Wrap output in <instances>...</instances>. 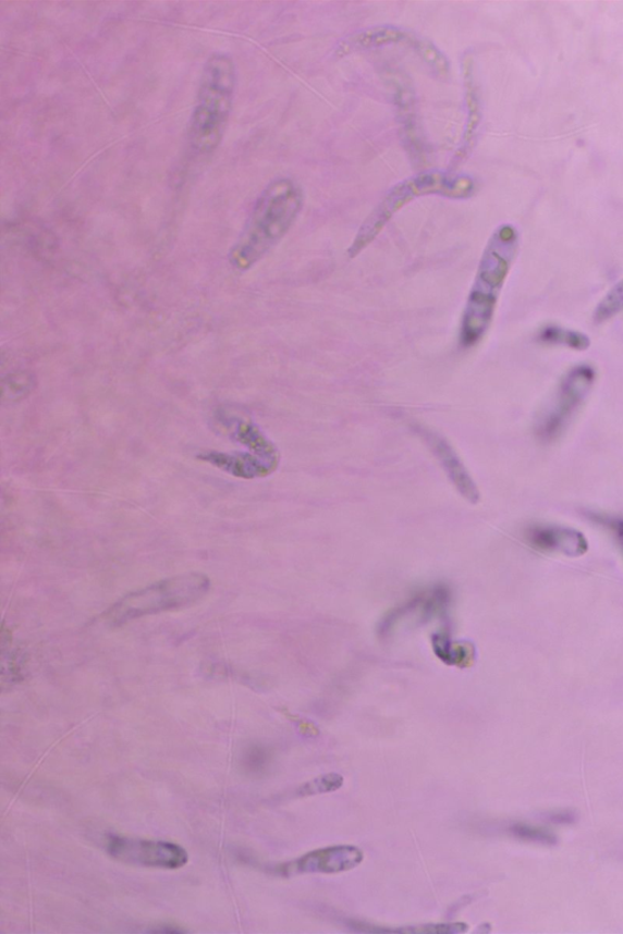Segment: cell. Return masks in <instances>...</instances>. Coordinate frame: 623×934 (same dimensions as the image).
<instances>
[{
	"label": "cell",
	"mask_w": 623,
	"mask_h": 934,
	"mask_svg": "<svg viewBox=\"0 0 623 934\" xmlns=\"http://www.w3.org/2000/svg\"><path fill=\"white\" fill-rule=\"evenodd\" d=\"M512 832L514 836L526 840H532V843L542 844L547 846H554L557 844V836L552 833L546 832V829L542 828H537L528 825H515L512 827Z\"/></svg>",
	"instance_id": "cell-21"
},
{
	"label": "cell",
	"mask_w": 623,
	"mask_h": 934,
	"mask_svg": "<svg viewBox=\"0 0 623 934\" xmlns=\"http://www.w3.org/2000/svg\"><path fill=\"white\" fill-rule=\"evenodd\" d=\"M597 380V370L590 365H578L565 373L555 391L554 398L536 420V438L543 443H553L566 431L576 414L583 408Z\"/></svg>",
	"instance_id": "cell-6"
},
{
	"label": "cell",
	"mask_w": 623,
	"mask_h": 934,
	"mask_svg": "<svg viewBox=\"0 0 623 934\" xmlns=\"http://www.w3.org/2000/svg\"><path fill=\"white\" fill-rule=\"evenodd\" d=\"M518 246L521 235L513 224H501L488 238L463 310L460 330L462 347L479 345L490 330Z\"/></svg>",
	"instance_id": "cell-1"
},
{
	"label": "cell",
	"mask_w": 623,
	"mask_h": 934,
	"mask_svg": "<svg viewBox=\"0 0 623 934\" xmlns=\"http://www.w3.org/2000/svg\"><path fill=\"white\" fill-rule=\"evenodd\" d=\"M586 518L588 520L600 527L606 529L608 533L616 539L619 544L623 546V517L614 514H608L603 512H595L588 511L585 513Z\"/></svg>",
	"instance_id": "cell-19"
},
{
	"label": "cell",
	"mask_w": 623,
	"mask_h": 934,
	"mask_svg": "<svg viewBox=\"0 0 623 934\" xmlns=\"http://www.w3.org/2000/svg\"><path fill=\"white\" fill-rule=\"evenodd\" d=\"M35 386V379L29 372L9 373L3 380V398L19 401L27 396Z\"/></svg>",
	"instance_id": "cell-17"
},
{
	"label": "cell",
	"mask_w": 623,
	"mask_h": 934,
	"mask_svg": "<svg viewBox=\"0 0 623 934\" xmlns=\"http://www.w3.org/2000/svg\"><path fill=\"white\" fill-rule=\"evenodd\" d=\"M365 855L355 846H332L312 850L289 863L276 868L280 876H296L304 874H340L357 868Z\"/></svg>",
	"instance_id": "cell-9"
},
{
	"label": "cell",
	"mask_w": 623,
	"mask_h": 934,
	"mask_svg": "<svg viewBox=\"0 0 623 934\" xmlns=\"http://www.w3.org/2000/svg\"><path fill=\"white\" fill-rule=\"evenodd\" d=\"M548 819L554 824H570L575 822L576 816L571 812H560L550 814Z\"/></svg>",
	"instance_id": "cell-22"
},
{
	"label": "cell",
	"mask_w": 623,
	"mask_h": 934,
	"mask_svg": "<svg viewBox=\"0 0 623 934\" xmlns=\"http://www.w3.org/2000/svg\"><path fill=\"white\" fill-rule=\"evenodd\" d=\"M344 784V777L339 774H327L314 778L298 788V796H314L339 790Z\"/></svg>",
	"instance_id": "cell-20"
},
{
	"label": "cell",
	"mask_w": 623,
	"mask_h": 934,
	"mask_svg": "<svg viewBox=\"0 0 623 934\" xmlns=\"http://www.w3.org/2000/svg\"><path fill=\"white\" fill-rule=\"evenodd\" d=\"M107 852L129 865L175 870L188 863V853L179 846L162 840L110 836Z\"/></svg>",
	"instance_id": "cell-8"
},
{
	"label": "cell",
	"mask_w": 623,
	"mask_h": 934,
	"mask_svg": "<svg viewBox=\"0 0 623 934\" xmlns=\"http://www.w3.org/2000/svg\"><path fill=\"white\" fill-rule=\"evenodd\" d=\"M623 311V278L599 300L594 310V323L604 324Z\"/></svg>",
	"instance_id": "cell-16"
},
{
	"label": "cell",
	"mask_w": 623,
	"mask_h": 934,
	"mask_svg": "<svg viewBox=\"0 0 623 934\" xmlns=\"http://www.w3.org/2000/svg\"><path fill=\"white\" fill-rule=\"evenodd\" d=\"M465 923H435V925H419L403 929H372L367 932H391V933H411V934H454L466 932Z\"/></svg>",
	"instance_id": "cell-18"
},
{
	"label": "cell",
	"mask_w": 623,
	"mask_h": 934,
	"mask_svg": "<svg viewBox=\"0 0 623 934\" xmlns=\"http://www.w3.org/2000/svg\"><path fill=\"white\" fill-rule=\"evenodd\" d=\"M536 340L538 344L566 347L577 352H584L590 347V339L585 332L557 324H548L539 329Z\"/></svg>",
	"instance_id": "cell-15"
},
{
	"label": "cell",
	"mask_w": 623,
	"mask_h": 934,
	"mask_svg": "<svg viewBox=\"0 0 623 934\" xmlns=\"http://www.w3.org/2000/svg\"><path fill=\"white\" fill-rule=\"evenodd\" d=\"M422 440L428 444L429 450L440 462L450 480L467 501L477 503L480 500L479 490L469 472L466 471L460 456L456 455L452 445L441 434L427 428H415Z\"/></svg>",
	"instance_id": "cell-12"
},
{
	"label": "cell",
	"mask_w": 623,
	"mask_h": 934,
	"mask_svg": "<svg viewBox=\"0 0 623 934\" xmlns=\"http://www.w3.org/2000/svg\"><path fill=\"white\" fill-rule=\"evenodd\" d=\"M304 193L289 179H278L257 197L244 231L228 256L237 272H247L282 242L304 207Z\"/></svg>",
	"instance_id": "cell-2"
},
{
	"label": "cell",
	"mask_w": 623,
	"mask_h": 934,
	"mask_svg": "<svg viewBox=\"0 0 623 934\" xmlns=\"http://www.w3.org/2000/svg\"><path fill=\"white\" fill-rule=\"evenodd\" d=\"M218 427L225 432L228 438L245 445L252 453L269 463L279 465V452L272 441H269L261 429L251 419L239 417L228 411H218L216 415Z\"/></svg>",
	"instance_id": "cell-13"
},
{
	"label": "cell",
	"mask_w": 623,
	"mask_h": 934,
	"mask_svg": "<svg viewBox=\"0 0 623 934\" xmlns=\"http://www.w3.org/2000/svg\"><path fill=\"white\" fill-rule=\"evenodd\" d=\"M621 548H622V552H623V546H621Z\"/></svg>",
	"instance_id": "cell-23"
},
{
	"label": "cell",
	"mask_w": 623,
	"mask_h": 934,
	"mask_svg": "<svg viewBox=\"0 0 623 934\" xmlns=\"http://www.w3.org/2000/svg\"><path fill=\"white\" fill-rule=\"evenodd\" d=\"M463 81L465 91L466 122L462 143L456 150L453 164L454 169L464 162L475 147L479 136L482 122V101L479 82L476 79L475 62L473 57L465 56L463 60Z\"/></svg>",
	"instance_id": "cell-11"
},
{
	"label": "cell",
	"mask_w": 623,
	"mask_h": 934,
	"mask_svg": "<svg viewBox=\"0 0 623 934\" xmlns=\"http://www.w3.org/2000/svg\"><path fill=\"white\" fill-rule=\"evenodd\" d=\"M197 459L210 464L216 469L228 475L236 477V479L253 480L267 477L277 470V465L259 458L252 452H203L197 455Z\"/></svg>",
	"instance_id": "cell-14"
},
{
	"label": "cell",
	"mask_w": 623,
	"mask_h": 934,
	"mask_svg": "<svg viewBox=\"0 0 623 934\" xmlns=\"http://www.w3.org/2000/svg\"><path fill=\"white\" fill-rule=\"evenodd\" d=\"M476 191L477 184L472 176L451 171H425L393 185L362 223L349 247V257L356 258L365 251L394 214L419 197L438 195L449 199L465 200L471 199Z\"/></svg>",
	"instance_id": "cell-4"
},
{
	"label": "cell",
	"mask_w": 623,
	"mask_h": 934,
	"mask_svg": "<svg viewBox=\"0 0 623 934\" xmlns=\"http://www.w3.org/2000/svg\"><path fill=\"white\" fill-rule=\"evenodd\" d=\"M387 47L407 48L433 72L435 76L440 78L450 76V61L432 41L399 26L382 25L362 29L341 40L335 54L344 58L358 51Z\"/></svg>",
	"instance_id": "cell-7"
},
{
	"label": "cell",
	"mask_w": 623,
	"mask_h": 934,
	"mask_svg": "<svg viewBox=\"0 0 623 934\" xmlns=\"http://www.w3.org/2000/svg\"><path fill=\"white\" fill-rule=\"evenodd\" d=\"M525 536L528 545L543 554L581 557L586 555L589 549L585 534L573 527L534 525L527 528Z\"/></svg>",
	"instance_id": "cell-10"
},
{
	"label": "cell",
	"mask_w": 623,
	"mask_h": 934,
	"mask_svg": "<svg viewBox=\"0 0 623 934\" xmlns=\"http://www.w3.org/2000/svg\"><path fill=\"white\" fill-rule=\"evenodd\" d=\"M211 589L205 574L190 573L159 580L133 591L103 612L101 619L109 627H120L134 619L191 607Z\"/></svg>",
	"instance_id": "cell-5"
},
{
	"label": "cell",
	"mask_w": 623,
	"mask_h": 934,
	"mask_svg": "<svg viewBox=\"0 0 623 934\" xmlns=\"http://www.w3.org/2000/svg\"><path fill=\"white\" fill-rule=\"evenodd\" d=\"M236 65L230 54L213 53L206 60L188 130L191 149L211 155L223 142L236 89Z\"/></svg>",
	"instance_id": "cell-3"
}]
</instances>
